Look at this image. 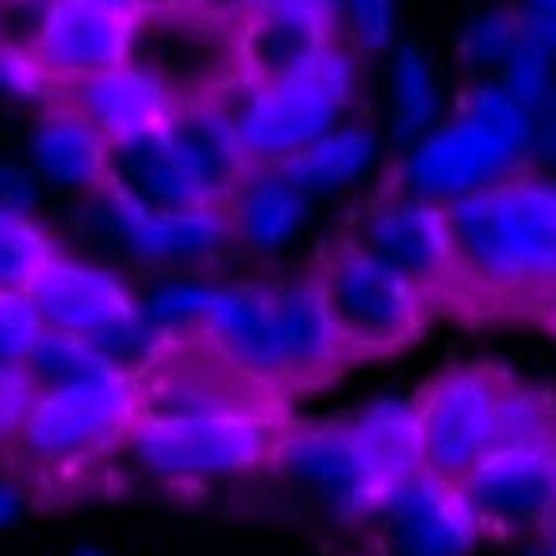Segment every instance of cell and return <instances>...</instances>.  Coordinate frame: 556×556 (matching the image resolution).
<instances>
[{"instance_id": "obj_1", "label": "cell", "mask_w": 556, "mask_h": 556, "mask_svg": "<svg viewBox=\"0 0 556 556\" xmlns=\"http://www.w3.org/2000/svg\"><path fill=\"white\" fill-rule=\"evenodd\" d=\"M215 350L273 395L312 388L345 365L315 277L277 285H204L197 327Z\"/></svg>"}, {"instance_id": "obj_2", "label": "cell", "mask_w": 556, "mask_h": 556, "mask_svg": "<svg viewBox=\"0 0 556 556\" xmlns=\"http://www.w3.org/2000/svg\"><path fill=\"white\" fill-rule=\"evenodd\" d=\"M457 285L491 295H556V177L515 169L445 204Z\"/></svg>"}, {"instance_id": "obj_3", "label": "cell", "mask_w": 556, "mask_h": 556, "mask_svg": "<svg viewBox=\"0 0 556 556\" xmlns=\"http://www.w3.org/2000/svg\"><path fill=\"white\" fill-rule=\"evenodd\" d=\"M530 162V112L495 77L460 92L453 115L418 135L400 162V189L450 200L476 192Z\"/></svg>"}, {"instance_id": "obj_4", "label": "cell", "mask_w": 556, "mask_h": 556, "mask_svg": "<svg viewBox=\"0 0 556 556\" xmlns=\"http://www.w3.org/2000/svg\"><path fill=\"white\" fill-rule=\"evenodd\" d=\"M235 115L238 139L250 165H277L327 135L357 92V50L334 35L307 62L265 81H238Z\"/></svg>"}, {"instance_id": "obj_5", "label": "cell", "mask_w": 556, "mask_h": 556, "mask_svg": "<svg viewBox=\"0 0 556 556\" xmlns=\"http://www.w3.org/2000/svg\"><path fill=\"white\" fill-rule=\"evenodd\" d=\"M288 426L277 410H207V415H142L127 438L131 460L169 488H207L273 465Z\"/></svg>"}, {"instance_id": "obj_6", "label": "cell", "mask_w": 556, "mask_h": 556, "mask_svg": "<svg viewBox=\"0 0 556 556\" xmlns=\"http://www.w3.org/2000/svg\"><path fill=\"white\" fill-rule=\"evenodd\" d=\"M142 422V392L131 372H108L39 392L12 453L42 480H74L112 457Z\"/></svg>"}, {"instance_id": "obj_7", "label": "cell", "mask_w": 556, "mask_h": 556, "mask_svg": "<svg viewBox=\"0 0 556 556\" xmlns=\"http://www.w3.org/2000/svg\"><path fill=\"white\" fill-rule=\"evenodd\" d=\"M315 285L350 357L392 353L415 342L434 303L426 288L395 273L377 254H368L357 238L334 245L323 257Z\"/></svg>"}, {"instance_id": "obj_8", "label": "cell", "mask_w": 556, "mask_h": 556, "mask_svg": "<svg viewBox=\"0 0 556 556\" xmlns=\"http://www.w3.org/2000/svg\"><path fill=\"white\" fill-rule=\"evenodd\" d=\"M131 58L147 66L180 104L219 97L227 85L242 81L230 20H215L200 9L139 12Z\"/></svg>"}, {"instance_id": "obj_9", "label": "cell", "mask_w": 556, "mask_h": 556, "mask_svg": "<svg viewBox=\"0 0 556 556\" xmlns=\"http://www.w3.org/2000/svg\"><path fill=\"white\" fill-rule=\"evenodd\" d=\"M507 384L500 368L457 365L418 395L426 472L460 483L495 442V403Z\"/></svg>"}, {"instance_id": "obj_10", "label": "cell", "mask_w": 556, "mask_h": 556, "mask_svg": "<svg viewBox=\"0 0 556 556\" xmlns=\"http://www.w3.org/2000/svg\"><path fill=\"white\" fill-rule=\"evenodd\" d=\"M357 242L418 288H426L434 300L457 285L450 212L438 200L415 197L407 189L388 192L365 212Z\"/></svg>"}, {"instance_id": "obj_11", "label": "cell", "mask_w": 556, "mask_h": 556, "mask_svg": "<svg viewBox=\"0 0 556 556\" xmlns=\"http://www.w3.org/2000/svg\"><path fill=\"white\" fill-rule=\"evenodd\" d=\"M480 526L530 530L545 526L556 503V430L530 442L488 450L457 483Z\"/></svg>"}, {"instance_id": "obj_12", "label": "cell", "mask_w": 556, "mask_h": 556, "mask_svg": "<svg viewBox=\"0 0 556 556\" xmlns=\"http://www.w3.org/2000/svg\"><path fill=\"white\" fill-rule=\"evenodd\" d=\"M27 303L35 307L42 327L85 334L89 342H104L112 330L142 315L139 300L119 273L81 257L54 254L24 288Z\"/></svg>"}, {"instance_id": "obj_13", "label": "cell", "mask_w": 556, "mask_h": 556, "mask_svg": "<svg viewBox=\"0 0 556 556\" xmlns=\"http://www.w3.org/2000/svg\"><path fill=\"white\" fill-rule=\"evenodd\" d=\"M365 518H377L395 556H465L483 530L465 491L426 468L380 495Z\"/></svg>"}, {"instance_id": "obj_14", "label": "cell", "mask_w": 556, "mask_h": 556, "mask_svg": "<svg viewBox=\"0 0 556 556\" xmlns=\"http://www.w3.org/2000/svg\"><path fill=\"white\" fill-rule=\"evenodd\" d=\"M100 212L108 227L150 262H200L230 242V223L223 204L204 207H150L115 185H100Z\"/></svg>"}, {"instance_id": "obj_15", "label": "cell", "mask_w": 556, "mask_h": 556, "mask_svg": "<svg viewBox=\"0 0 556 556\" xmlns=\"http://www.w3.org/2000/svg\"><path fill=\"white\" fill-rule=\"evenodd\" d=\"M135 16L100 0H50L35 54L62 81H81L131 58Z\"/></svg>"}, {"instance_id": "obj_16", "label": "cell", "mask_w": 556, "mask_h": 556, "mask_svg": "<svg viewBox=\"0 0 556 556\" xmlns=\"http://www.w3.org/2000/svg\"><path fill=\"white\" fill-rule=\"evenodd\" d=\"M108 185H115V189H123L127 197L142 200L150 207L223 204V197L212 189V180L200 169L192 150L173 131V123L112 147Z\"/></svg>"}, {"instance_id": "obj_17", "label": "cell", "mask_w": 556, "mask_h": 556, "mask_svg": "<svg viewBox=\"0 0 556 556\" xmlns=\"http://www.w3.org/2000/svg\"><path fill=\"white\" fill-rule=\"evenodd\" d=\"M66 97L89 115L92 127L108 139V147L169 127L180 108V100L135 58L81 77V81H70Z\"/></svg>"}, {"instance_id": "obj_18", "label": "cell", "mask_w": 556, "mask_h": 556, "mask_svg": "<svg viewBox=\"0 0 556 556\" xmlns=\"http://www.w3.org/2000/svg\"><path fill=\"white\" fill-rule=\"evenodd\" d=\"M277 460L292 472L295 483L312 488L315 495H323L342 515L365 518L372 510V503H377L372 491H368L365 468L357 460L350 422L288 430L285 442H280Z\"/></svg>"}, {"instance_id": "obj_19", "label": "cell", "mask_w": 556, "mask_h": 556, "mask_svg": "<svg viewBox=\"0 0 556 556\" xmlns=\"http://www.w3.org/2000/svg\"><path fill=\"white\" fill-rule=\"evenodd\" d=\"M31 162L62 189L97 192L108 180L112 147L70 97L42 104L31 127Z\"/></svg>"}, {"instance_id": "obj_20", "label": "cell", "mask_w": 556, "mask_h": 556, "mask_svg": "<svg viewBox=\"0 0 556 556\" xmlns=\"http://www.w3.org/2000/svg\"><path fill=\"white\" fill-rule=\"evenodd\" d=\"M357 460L365 468V480L372 500L400 488L403 480L426 468L422 457V422H418V395L415 400H380L365 407L350 422Z\"/></svg>"}, {"instance_id": "obj_21", "label": "cell", "mask_w": 556, "mask_h": 556, "mask_svg": "<svg viewBox=\"0 0 556 556\" xmlns=\"http://www.w3.org/2000/svg\"><path fill=\"white\" fill-rule=\"evenodd\" d=\"M230 238L257 254H273L307 219V192L285 177L277 165H250L223 200Z\"/></svg>"}, {"instance_id": "obj_22", "label": "cell", "mask_w": 556, "mask_h": 556, "mask_svg": "<svg viewBox=\"0 0 556 556\" xmlns=\"http://www.w3.org/2000/svg\"><path fill=\"white\" fill-rule=\"evenodd\" d=\"M377 131L368 123H334L327 135L288 154L285 162H277V169L292 185H300L307 197L312 192H334L365 177L368 165L377 162Z\"/></svg>"}, {"instance_id": "obj_23", "label": "cell", "mask_w": 556, "mask_h": 556, "mask_svg": "<svg viewBox=\"0 0 556 556\" xmlns=\"http://www.w3.org/2000/svg\"><path fill=\"white\" fill-rule=\"evenodd\" d=\"M173 131L180 135V142L192 150V157L200 162V169L207 173L212 189L227 200V192L235 189L242 173L250 169V157L238 139L235 115H230L223 97H200L185 100L173 115Z\"/></svg>"}, {"instance_id": "obj_24", "label": "cell", "mask_w": 556, "mask_h": 556, "mask_svg": "<svg viewBox=\"0 0 556 556\" xmlns=\"http://www.w3.org/2000/svg\"><path fill=\"white\" fill-rule=\"evenodd\" d=\"M24 368L31 372V380L39 384V392L66 384H85V380L108 377V372H123L115 368L104 353L97 350V342H89L85 334H70V330L42 327L35 334L31 350L24 357Z\"/></svg>"}, {"instance_id": "obj_25", "label": "cell", "mask_w": 556, "mask_h": 556, "mask_svg": "<svg viewBox=\"0 0 556 556\" xmlns=\"http://www.w3.org/2000/svg\"><path fill=\"white\" fill-rule=\"evenodd\" d=\"M438 123V81L430 70V58L403 42L392 58V131L395 142L410 147L418 135H426Z\"/></svg>"}, {"instance_id": "obj_26", "label": "cell", "mask_w": 556, "mask_h": 556, "mask_svg": "<svg viewBox=\"0 0 556 556\" xmlns=\"http://www.w3.org/2000/svg\"><path fill=\"white\" fill-rule=\"evenodd\" d=\"M54 254V238L31 215L0 212V288H27Z\"/></svg>"}, {"instance_id": "obj_27", "label": "cell", "mask_w": 556, "mask_h": 556, "mask_svg": "<svg viewBox=\"0 0 556 556\" xmlns=\"http://www.w3.org/2000/svg\"><path fill=\"white\" fill-rule=\"evenodd\" d=\"M518 42H522V24H518L515 4H495V9H483L468 20L457 39V50L465 58V66L495 70Z\"/></svg>"}, {"instance_id": "obj_28", "label": "cell", "mask_w": 556, "mask_h": 556, "mask_svg": "<svg viewBox=\"0 0 556 556\" xmlns=\"http://www.w3.org/2000/svg\"><path fill=\"white\" fill-rule=\"evenodd\" d=\"M556 430V410L553 400L526 384L507 380L495 403V445H510V442H530V438H545Z\"/></svg>"}, {"instance_id": "obj_29", "label": "cell", "mask_w": 556, "mask_h": 556, "mask_svg": "<svg viewBox=\"0 0 556 556\" xmlns=\"http://www.w3.org/2000/svg\"><path fill=\"white\" fill-rule=\"evenodd\" d=\"M62 97H66V81L50 74L35 50L0 42V100L50 104V100H62Z\"/></svg>"}, {"instance_id": "obj_30", "label": "cell", "mask_w": 556, "mask_h": 556, "mask_svg": "<svg viewBox=\"0 0 556 556\" xmlns=\"http://www.w3.org/2000/svg\"><path fill=\"white\" fill-rule=\"evenodd\" d=\"M495 81L530 112V108H538L556 89V62L541 47H533L530 39H522L495 66Z\"/></svg>"}, {"instance_id": "obj_31", "label": "cell", "mask_w": 556, "mask_h": 556, "mask_svg": "<svg viewBox=\"0 0 556 556\" xmlns=\"http://www.w3.org/2000/svg\"><path fill=\"white\" fill-rule=\"evenodd\" d=\"M338 27L357 54H380L392 42L395 0H338Z\"/></svg>"}, {"instance_id": "obj_32", "label": "cell", "mask_w": 556, "mask_h": 556, "mask_svg": "<svg viewBox=\"0 0 556 556\" xmlns=\"http://www.w3.org/2000/svg\"><path fill=\"white\" fill-rule=\"evenodd\" d=\"M42 323L24 288H0V365H24Z\"/></svg>"}, {"instance_id": "obj_33", "label": "cell", "mask_w": 556, "mask_h": 556, "mask_svg": "<svg viewBox=\"0 0 556 556\" xmlns=\"http://www.w3.org/2000/svg\"><path fill=\"white\" fill-rule=\"evenodd\" d=\"M39 400V384L24 365H0V450H12V442L24 430Z\"/></svg>"}, {"instance_id": "obj_34", "label": "cell", "mask_w": 556, "mask_h": 556, "mask_svg": "<svg viewBox=\"0 0 556 556\" xmlns=\"http://www.w3.org/2000/svg\"><path fill=\"white\" fill-rule=\"evenodd\" d=\"M522 39L541 47L556 62V0H515Z\"/></svg>"}, {"instance_id": "obj_35", "label": "cell", "mask_w": 556, "mask_h": 556, "mask_svg": "<svg viewBox=\"0 0 556 556\" xmlns=\"http://www.w3.org/2000/svg\"><path fill=\"white\" fill-rule=\"evenodd\" d=\"M530 162L556 169V89L530 108Z\"/></svg>"}, {"instance_id": "obj_36", "label": "cell", "mask_w": 556, "mask_h": 556, "mask_svg": "<svg viewBox=\"0 0 556 556\" xmlns=\"http://www.w3.org/2000/svg\"><path fill=\"white\" fill-rule=\"evenodd\" d=\"M35 200H39V189L35 180L27 177L16 165L0 162V212H16V215H31Z\"/></svg>"}, {"instance_id": "obj_37", "label": "cell", "mask_w": 556, "mask_h": 556, "mask_svg": "<svg viewBox=\"0 0 556 556\" xmlns=\"http://www.w3.org/2000/svg\"><path fill=\"white\" fill-rule=\"evenodd\" d=\"M197 9L215 20H230V24H235L238 12H242V0H197Z\"/></svg>"}, {"instance_id": "obj_38", "label": "cell", "mask_w": 556, "mask_h": 556, "mask_svg": "<svg viewBox=\"0 0 556 556\" xmlns=\"http://www.w3.org/2000/svg\"><path fill=\"white\" fill-rule=\"evenodd\" d=\"M169 9H197V0H139V12H169Z\"/></svg>"}, {"instance_id": "obj_39", "label": "cell", "mask_w": 556, "mask_h": 556, "mask_svg": "<svg viewBox=\"0 0 556 556\" xmlns=\"http://www.w3.org/2000/svg\"><path fill=\"white\" fill-rule=\"evenodd\" d=\"M100 4H108V9L127 12V16H139V0H100Z\"/></svg>"}, {"instance_id": "obj_40", "label": "cell", "mask_w": 556, "mask_h": 556, "mask_svg": "<svg viewBox=\"0 0 556 556\" xmlns=\"http://www.w3.org/2000/svg\"><path fill=\"white\" fill-rule=\"evenodd\" d=\"M12 507H16V500H12V491L0 488V518H9V515H12Z\"/></svg>"}, {"instance_id": "obj_41", "label": "cell", "mask_w": 556, "mask_h": 556, "mask_svg": "<svg viewBox=\"0 0 556 556\" xmlns=\"http://www.w3.org/2000/svg\"><path fill=\"white\" fill-rule=\"evenodd\" d=\"M548 526H553V530H556V503H553V515H548Z\"/></svg>"}, {"instance_id": "obj_42", "label": "cell", "mask_w": 556, "mask_h": 556, "mask_svg": "<svg viewBox=\"0 0 556 556\" xmlns=\"http://www.w3.org/2000/svg\"><path fill=\"white\" fill-rule=\"evenodd\" d=\"M538 556H556V545H553V548H548V553H538Z\"/></svg>"}, {"instance_id": "obj_43", "label": "cell", "mask_w": 556, "mask_h": 556, "mask_svg": "<svg viewBox=\"0 0 556 556\" xmlns=\"http://www.w3.org/2000/svg\"><path fill=\"white\" fill-rule=\"evenodd\" d=\"M330 4H334V12H338V0H330Z\"/></svg>"}]
</instances>
